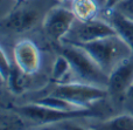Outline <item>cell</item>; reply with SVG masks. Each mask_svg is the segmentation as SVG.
<instances>
[{
    "label": "cell",
    "mask_w": 133,
    "mask_h": 130,
    "mask_svg": "<svg viewBox=\"0 0 133 130\" xmlns=\"http://www.w3.org/2000/svg\"><path fill=\"white\" fill-rule=\"evenodd\" d=\"M76 46L84 49L108 75L123 60L133 54L129 45L117 34Z\"/></svg>",
    "instance_id": "6da1fadb"
},
{
    "label": "cell",
    "mask_w": 133,
    "mask_h": 130,
    "mask_svg": "<svg viewBox=\"0 0 133 130\" xmlns=\"http://www.w3.org/2000/svg\"><path fill=\"white\" fill-rule=\"evenodd\" d=\"M60 54L64 55L71 65L75 81L103 87L108 89L109 75L95 62V60L79 46L62 44Z\"/></svg>",
    "instance_id": "7a4b0ae2"
},
{
    "label": "cell",
    "mask_w": 133,
    "mask_h": 130,
    "mask_svg": "<svg viewBox=\"0 0 133 130\" xmlns=\"http://www.w3.org/2000/svg\"><path fill=\"white\" fill-rule=\"evenodd\" d=\"M16 112L21 114L26 120L33 122L35 124H50L56 122H65L71 121L75 119H82V117H97L99 114L91 108L89 109H77L72 112H63V110H56L51 108L44 107L39 103H29L26 106L16 108Z\"/></svg>",
    "instance_id": "3957f363"
},
{
    "label": "cell",
    "mask_w": 133,
    "mask_h": 130,
    "mask_svg": "<svg viewBox=\"0 0 133 130\" xmlns=\"http://www.w3.org/2000/svg\"><path fill=\"white\" fill-rule=\"evenodd\" d=\"M51 94L64 98L78 108L89 109L92 104L104 100L109 94V91L108 89L103 88V87L75 81L58 83Z\"/></svg>",
    "instance_id": "277c9868"
},
{
    "label": "cell",
    "mask_w": 133,
    "mask_h": 130,
    "mask_svg": "<svg viewBox=\"0 0 133 130\" xmlns=\"http://www.w3.org/2000/svg\"><path fill=\"white\" fill-rule=\"evenodd\" d=\"M115 34H117L115 28L105 19L96 18L90 21H79L76 19L62 44L82 45Z\"/></svg>",
    "instance_id": "5b68a950"
},
{
    "label": "cell",
    "mask_w": 133,
    "mask_h": 130,
    "mask_svg": "<svg viewBox=\"0 0 133 130\" xmlns=\"http://www.w3.org/2000/svg\"><path fill=\"white\" fill-rule=\"evenodd\" d=\"M76 16L70 7H64L62 5L54 6L46 13L42 21V27L46 35L56 44L63 42L64 38L70 32Z\"/></svg>",
    "instance_id": "8992f818"
},
{
    "label": "cell",
    "mask_w": 133,
    "mask_h": 130,
    "mask_svg": "<svg viewBox=\"0 0 133 130\" xmlns=\"http://www.w3.org/2000/svg\"><path fill=\"white\" fill-rule=\"evenodd\" d=\"M14 63L27 75H34L41 67V53L37 46L28 39L20 40L13 48Z\"/></svg>",
    "instance_id": "52a82bcc"
},
{
    "label": "cell",
    "mask_w": 133,
    "mask_h": 130,
    "mask_svg": "<svg viewBox=\"0 0 133 130\" xmlns=\"http://www.w3.org/2000/svg\"><path fill=\"white\" fill-rule=\"evenodd\" d=\"M40 14L34 7L23 6L22 2L16 8L9 12L1 20L4 29L13 33H23L32 29L37 22Z\"/></svg>",
    "instance_id": "ba28073f"
},
{
    "label": "cell",
    "mask_w": 133,
    "mask_h": 130,
    "mask_svg": "<svg viewBox=\"0 0 133 130\" xmlns=\"http://www.w3.org/2000/svg\"><path fill=\"white\" fill-rule=\"evenodd\" d=\"M133 86V54L123 60L109 75L108 91L112 95H124Z\"/></svg>",
    "instance_id": "9c48e42d"
},
{
    "label": "cell",
    "mask_w": 133,
    "mask_h": 130,
    "mask_svg": "<svg viewBox=\"0 0 133 130\" xmlns=\"http://www.w3.org/2000/svg\"><path fill=\"white\" fill-rule=\"evenodd\" d=\"M104 19L115 28L117 35L129 45L133 52V20L126 18L115 8L104 9Z\"/></svg>",
    "instance_id": "30bf717a"
},
{
    "label": "cell",
    "mask_w": 133,
    "mask_h": 130,
    "mask_svg": "<svg viewBox=\"0 0 133 130\" xmlns=\"http://www.w3.org/2000/svg\"><path fill=\"white\" fill-rule=\"evenodd\" d=\"M101 4L97 0H72L70 8L79 21H90L98 18Z\"/></svg>",
    "instance_id": "8fae6325"
},
{
    "label": "cell",
    "mask_w": 133,
    "mask_h": 130,
    "mask_svg": "<svg viewBox=\"0 0 133 130\" xmlns=\"http://www.w3.org/2000/svg\"><path fill=\"white\" fill-rule=\"evenodd\" d=\"M91 130H133V115L123 114L90 127Z\"/></svg>",
    "instance_id": "7c38bea8"
},
{
    "label": "cell",
    "mask_w": 133,
    "mask_h": 130,
    "mask_svg": "<svg viewBox=\"0 0 133 130\" xmlns=\"http://www.w3.org/2000/svg\"><path fill=\"white\" fill-rule=\"evenodd\" d=\"M28 76L26 73H23L15 63H13L9 75L7 77V81L5 83H7L8 89L15 95H20L25 91V89L27 88L28 84Z\"/></svg>",
    "instance_id": "4fadbf2b"
},
{
    "label": "cell",
    "mask_w": 133,
    "mask_h": 130,
    "mask_svg": "<svg viewBox=\"0 0 133 130\" xmlns=\"http://www.w3.org/2000/svg\"><path fill=\"white\" fill-rule=\"evenodd\" d=\"M70 74H72L70 62L64 55L60 54L54 61L53 68H51V77L57 83H65V79Z\"/></svg>",
    "instance_id": "5bb4252c"
},
{
    "label": "cell",
    "mask_w": 133,
    "mask_h": 130,
    "mask_svg": "<svg viewBox=\"0 0 133 130\" xmlns=\"http://www.w3.org/2000/svg\"><path fill=\"white\" fill-rule=\"evenodd\" d=\"M25 117L18 112H2L0 119V130H23Z\"/></svg>",
    "instance_id": "9a60e30c"
},
{
    "label": "cell",
    "mask_w": 133,
    "mask_h": 130,
    "mask_svg": "<svg viewBox=\"0 0 133 130\" xmlns=\"http://www.w3.org/2000/svg\"><path fill=\"white\" fill-rule=\"evenodd\" d=\"M35 103H39V104L51 108V109L63 110V112H72V110L82 109V108H78V107H76L75 104H72V103L68 102V101L64 100V98L60 97V96L53 95V94L46 96V97L39 98V100L35 101Z\"/></svg>",
    "instance_id": "2e32d148"
},
{
    "label": "cell",
    "mask_w": 133,
    "mask_h": 130,
    "mask_svg": "<svg viewBox=\"0 0 133 130\" xmlns=\"http://www.w3.org/2000/svg\"><path fill=\"white\" fill-rule=\"evenodd\" d=\"M12 67H13V63L11 62L9 58L7 56L6 52L4 48H1V61H0V73H1V80L2 82L7 81V77L9 75Z\"/></svg>",
    "instance_id": "e0dca14e"
},
{
    "label": "cell",
    "mask_w": 133,
    "mask_h": 130,
    "mask_svg": "<svg viewBox=\"0 0 133 130\" xmlns=\"http://www.w3.org/2000/svg\"><path fill=\"white\" fill-rule=\"evenodd\" d=\"M115 9H117L126 18L133 20V0H123L119 5L115 7Z\"/></svg>",
    "instance_id": "ac0fdd59"
},
{
    "label": "cell",
    "mask_w": 133,
    "mask_h": 130,
    "mask_svg": "<svg viewBox=\"0 0 133 130\" xmlns=\"http://www.w3.org/2000/svg\"><path fill=\"white\" fill-rule=\"evenodd\" d=\"M61 130H91V129H87L82 126H78V124H75V123H71L70 121H65V122H62L60 126Z\"/></svg>",
    "instance_id": "d6986e66"
},
{
    "label": "cell",
    "mask_w": 133,
    "mask_h": 130,
    "mask_svg": "<svg viewBox=\"0 0 133 130\" xmlns=\"http://www.w3.org/2000/svg\"><path fill=\"white\" fill-rule=\"evenodd\" d=\"M123 0H105V7L104 9H111V8H115L117 5H119Z\"/></svg>",
    "instance_id": "ffe728a7"
},
{
    "label": "cell",
    "mask_w": 133,
    "mask_h": 130,
    "mask_svg": "<svg viewBox=\"0 0 133 130\" xmlns=\"http://www.w3.org/2000/svg\"><path fill=\"white\" fill-rule=\"evenodd\" d=\"M127 96H129L130 98H132V100H133V86L131 87V89L129 90V93H127Z\"/></svg>",
    "instance_id": "44dd1931"
},
{
    "label": "cell",
    "mask_w": 133,
    "mask_h": 130,
    "mask_svg": "<svg viewBox=\"0 0 133 130\" xmlns=\"http://www.w3.org/2000/svg\"><path fill=\"white\" fill-rule=\"evenodd\" d=\"M97 1L101 4V6L102 7H105V0H97Z\"/></svg>",
    "instance_id": "7402d4cb"
},
{
    "label": "cell",
    "mask_w": 133,
    "mask_h": 130,
    "mask_svg": "<svg viewBox=\"0 0 133 130\" xmlns=\"http://www.w3.org/2000/svg\"><path fill=\"white\" fill-rule=\"evenodd\" d=\"M58 2H65V1H72V0H56Z\"/></svg>",
    "instance_id": "603a6c76"
},
{
    "label": "cell",
    "mask_w": 133,
    "mask_h": 130,
    "mask_svg": "<svg viewBox=\"0 0 133 130\" xmlns=\"http://www.w3.org/2000/svg\"><path fill=\"white\" fill-rule=\"evenodd\" d=\"M23 1H25V0H15V2H16V4H21V2H23Z\"/></svg>",
    "instance_id": "cb8c5ba5"
}]
</instances>
